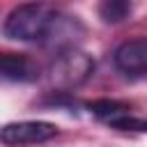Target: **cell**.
<instances>
[{"label":"cell","instance_id":"1","mask_svg":"<svg viewBox=\"0 0 147 147\" xmlns=\"http://www.w3.org/2000/svg\"><path fill=\"white\" fill-rule=\"evenodd\" d=\"M57 14V9L44 2L18 5L5 18V34L16 41H46L55 25Z\"/></svg>","mask_w":147,"mask_h":147},{"label":"cell","instance_id":"2","mask_svg":"<svg viewBox=\"0 0 147 147\" xmlns=\"http://www.w3.org/2000/svg\"><path fill=\"white\" fill-rule=\"evenodd\" d=\"M92 69H94V62L90 60V55L76 48H67L57 53L55 62L51 64V80L57 87H76L90 78Z\"/></svg>","mask_w":147,"mask_h":147},{"label":"cell","instance_id":"3","mask_svg":"<svg viewBox=\"0 0 147 147\" xmlns=\"http://www.w3.org/2000/svg\"><path fill=\"white\" fill-rule=\"evenodd\" d=\"M55 136H57V126L44 119H23V122H9L0 126V142L7 147L39 145Z\"/></svg>","mask_w":147,"mask_h":147},{"label":"cell","instance_id":"4","mask_svg":"<svg viewBox=\"0 0 147 147\" xmlns=\"http://www.w3.org/2000/svg\"><path fill=\"white\" fill-rule=\"evenodd\" d=\"M113 60H115V67L126 76L147 74V37H138L119 44Z\"/></svg>","mask_w":147,"mask_h":147},{"label":"cell","instance_id":"5","mask_svg":"<svg viewBox=\"0 0 147 147\" xmlns=\"http://www.w3.org/2000/svg\"><path fill=\"white\" fill-rule=\"evenodd\" d=\"M0 78L2 80H37L39 78V67L23 53H9L0 51Z\"/></svg>","mask_w":147,"mask_h":147},{"label":"cell","instance_id":"6","mask_svg":"<svg viewBox=\"0 0 147 147\" xmlns=\"http://www.w3.org/2000/svg\"><path fill=\"white\" fill-rule=\"evenodd\" d=\"M99 14L106 23H119L131 14V2L126 0H106L99 5Z\"/></svg>","mask_w":147,"mask_h":147}]
</instances>
